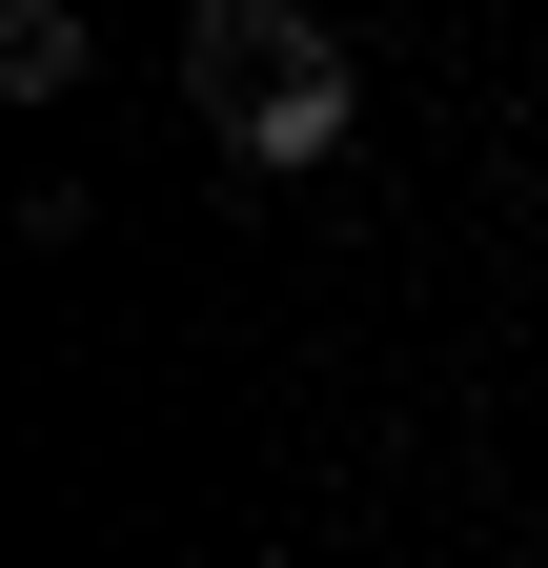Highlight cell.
Masks as SVG:
<instances>
[{
	"mask_svg": "<svg viewBox=\"0 0 548 568\" xmlns=\"http://www.w3.org/2000/svg\"><path fill=\"white\" fill-rule=\"evenodd\" d=\"M183 82H203V122H224L244 183H305L325 142H346V102H366L305 0H203V21H183Z\"/></svg>",
	"mask_w": 548,
	"mask_h": 568,
	"instance_id": "6da1fadb",
	"label": "cell"
},
{
	"mask_svg": "<svg viewBox=\"0 0 548 568\" xmlns=\"http://www.w3.org/2000/svg\"><path fill=\"white\" fill-rule=\"evenodd\" d=\"M0 82L61 102V82H82V21H61V0H0Z\"/></svg>",
	"mask_w": 548,
	"mask_h": 568,
	"instance_id": "7a4b0ae2",
	"label": "cell"
}]
</instances>
